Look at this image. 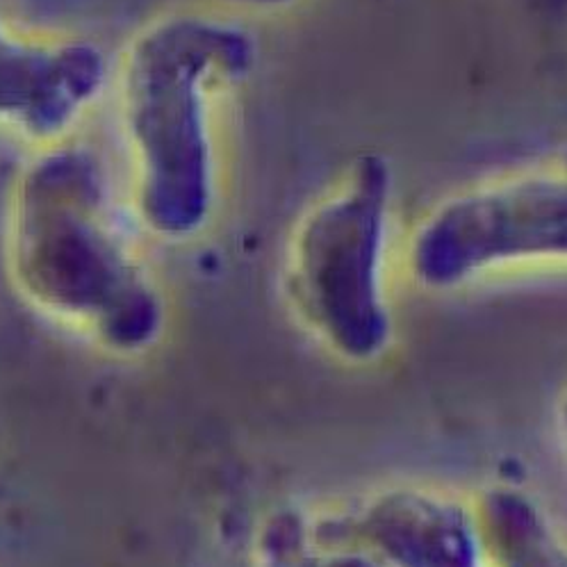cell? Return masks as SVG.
<instances>
[{"mask_svg":"<svg viewBox=\"0 0 567 567\" xmlns=\"http://www.w3.org/2000/svg\"><path fill=\"white\" fill-rule=\"evenodd\" d=\"M543 265H567V151L444 198L409 247L413 278L437 292Z\"/></svg>","mask_w":567,"mask_h":567,"instance_id":"cell-3","label":"cell"},{"mask_svg":"<svg viewBox=\"0 0 567 567\" xmlns=\"http://www.w3.org/2000/svg\"><path fill=\"white\" fill-rule=\"evenodd\" d=\"M474 517L485 567H567V538L529 493L493 485Z\"/></svg>","mask_w":567,"mask_h":567,"instance_id":"cell-7","label":"cell"},{"mask_svg":"<svg viewBox=\"0 0 567 567\" xmlns=\"http://www.w3.org/2000/svg\"><path fill=\"white\" fill-rule=\"evenodd\" d=\"M355 538L381 567H483L474 506L429 488L374 497Z\"/></svg>","mask_w":567,"mask_h":567,"instance_id":"cell-6","label":"cell"},{"mask_svg":"<svg viewBox=\"0 0 567 567\" xmlns=\"http://www.w3.org/2000/svg\"><path fill=\"white\" fill-rule=\"evenodd\" d=\"M254 44L210 17H162L131 42L118 69V114L133 204L159 235L204 228L219 192L217 105L245 78Z\"/></svg>","mask_w":567,"mask_h":567,"instance_id":"cell-1","label":"cell"},{"mask_svg":"<svg viewBox=\"0 0 567 567\" xmlns=\"http://www.w3.org/2000/svg\"><path fill=\"white\" fill-rule=\"evenodd\" d=\"M12 219L23 274L42 295L90 310L135 299L107 183L90 151L53 146L34 159L17 183Z\"/></svg>","mask_w":567,"mask_h":567,"instance_id":"cell-4","label":"cell"},{"mask_svg":"<svg viewBox=\"0 0 567 567\" xmlns=\"http://www.w3.org/2000/svg\"><path fill=\"white\" fill-rule=\"evenodd\" d=\"M107 60L90 42L28 39L0 17V131L55 146L107 87Z\"/></svg>","mask_w":567,"mask_h":567,"instance_id":"cell-5","label":"cell"},{"mask_svg":"<svg viewBox=\"0 0 567 567\" xmlns=\"http://www.w3.org/2000/svg\"><path fill=\"white\" fill-rule=\"evenodd\" d=\"M392 176L362 155L297 226L288 262L290 297L306 327L342 360H379L392 342L385 251Z\"/></svg>","mask_w":567,"mask_h":567,"instance_id":"cell-2","label":"cell"},{"mask_svg":"<svg viewBox=\"0 0 567 567\" xmlns=\"http://www.w3.org/2000/svg\"><path fill=\"white\" fill-rule=\"evenodd\" d=\"M558 429H560L563 442H565V447H567V390L563 392V396L558 401Z\"/></svg>","mask_w":567,"mask_h":567,"instance_id":"cell-8","label":"cell"}]
</instances>
